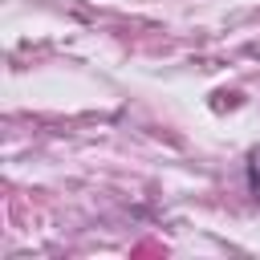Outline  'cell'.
Listing matches in <instances>:
<instances>
[{"label":"cell","instance_id":"1","mask_svg":"<svg viewBox=\"0 0 260 260\" xmlns=\"http://www.w3.org/2000/svg\"><path fill=\"white\" fill-rule=\"evenodd\" d=\"M248 183H252V191L260 195V146L248 154Z\"/></svg>","mask_w":260,"mask_h":260}]
</instances>
